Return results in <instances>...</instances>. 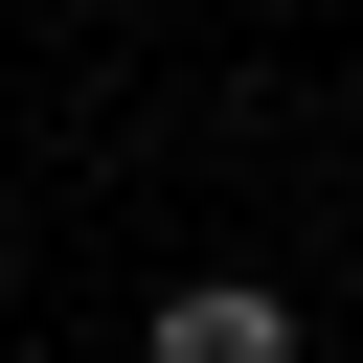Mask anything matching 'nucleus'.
<instances>
[{"instance_id":"f257e3e1","label":"nucleus","mask_w":363,"mask_h":363,"mask_svg":"<svg viewBox=\"0 0 363 363\" xmlns=\"http://www.w3.org/2000/svg\"><path fill=\"white\" fill-rule=\"evenodd\" d=\"M136 363H295V295H272V272H182Z\"/></svg>"},{"instance_id":"f03ea898","label":"nucleus","mask_w":363,"mask_h":363,"mask_svg":"<svg viewBox=\"0 0 363 363\" xmlns=\"http://www.w3.org/2000/svg\"><path fill=\"white\" fill-rule=\"evenodd\" d=\"M23 23H91V0H23Z\"/></svg>"}]
</instances>
